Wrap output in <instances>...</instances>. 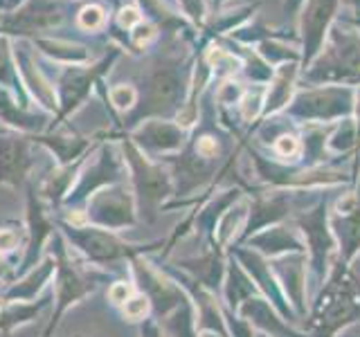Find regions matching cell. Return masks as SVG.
Segmentation results:
<instances>
[{
  "label": "cell",
  "instance_id": "d6986e66",
  "mask_svg": "<svg viewBox=\"0 0 360 337\" xmlns=\"http://www.w3.org/2000/svg\"><path fill=\"white\" fill-rule=\"evenodd\" d=\"M236 315L243 317L252 329H257V333H266L268 337H307L302 331L292 329L262 295L245 299L241 306L236 308Z\"/></svg>",
  "mask_w": 360,
  "mask_h": 337
},
{
  "label": "cell",
  "instance_id": "60d3db41",
  "mask_svg": "<svg viewBox=\"0 0 360 337\" xmlns=\"http://www.w3.org/2000/svg\"><path fill=\"white\" fill-rule=\"evenodd\" d=\"M196 337H228V335H221L217 331H198Z\"/></svg>",
  "mask_w": 360,
  "mask_h": 337
},
{
  "label": "cell",
  "instance_id": "7402d4cb",
  "mask_svg": "<svg viewBox=\"0 0 360 337\" xmlns=\"http://www.w3.org/2000/svg\"><path fill=\"white\" fill-rule=\"evenodd\" d=\"M54 270H56L54 256L48 252L41 258L39 265H34L25 275H20L14 284H9L0 295L11 301H37L41 297V292L48 288V284L54 279Z\"/></svg>",
  "mask_w": 360,
  "mask_h": 337
},
{
  "label": "cell",
  "instance_id": "3957f363",
  "mask_svg": "<svg viewBox=\"0 0 360 337\" xmlns=\"http://www.w3.org/2000/svg\"><path fill=\"white\" fill-rule=\"evenodd\" d=\"M56 230L61 232L65 243L70 245V250L77 252L86 263L95 267H108L115 263H129L135 256H144L155 252L158 247H162L165 241L153 243H131L122 239L117 232L101 230L95 225H82V227H72L61 220H56Z\"/></svg>",
  "mask_w": 360,
  "mask_h": 337
},
{
  "label": "cell",
  "instance_id": "8fae6325",
  "mask_svg": "<svg viewBox=\"0 0 360 337\" xmlns=\"http://www.w3.org/2000/svg\"><path fill=\"white\" fill-rule=\"evenodd\" d=\"M63 18V0H30L11 14H0V34L34 37Z\"/></svg>",
  "mask_w": 360,
  "mask_h": 337
},
{
  "label": "cell",
  "instance_id": "8d00e7d4",
  "mask_svg": "<svg viewBox=\"0 0 360 337\" xmlns=\"http://www.w3.org/2000/svg\"><path fill=\"white\" fill-rule=\"evenodd\" d=\"M194 149L200 160H212V157H217V153H219V144L214 138H210V135H202L200 140H196Z\"/></svg>",
  "mask_w": 360,
  "mask_h": 337
},
{
  "label": "cell",
  "instance_id": "d590c367",
  "mask_svg": "<svg viewBox=\"0 0 360 337\" xmlns=\"http://www.w3.org/2000/svg\"><path fill=\"white\" fill-rule=\"evenodd\" d=\"M117 22L124 29H135L142 22V14L138 7H122L117 14Z\"/></svg>",
  "mask_w": 360,
  "mask_h": 337
},
{
  "label": "cell",
  "instance_id": "9a60e30c",
  "mask_svg": "<svg viewBox=\"0 0 360 337\" xmlns=\"http://www.w3.org/2000/svg\"><path fill=\"white\" fill-rule=\"evenodd\" d=\"M245 245L266 258H277L284 254H307V245H304L302 234L292 220L270 225V227L250 236Z\"/></svg>",
  "mask_w": 360,
  "mask_h": 337
},
{
  "label": "cell",
  "instance_id": "1f68e13d",
  "mask_svg": "<svg viewBox=\"0 0 360 337\" xmlns=\"http://www.w3.org/2000/svg\"><path fill=\"white\" fill-rule=\"evenodd\" d=\"M135 292H138V286L133 284V279H115L112 284L108 286L106 290V299L112 303L115 308H122L124 303H127Z\"/></svg>",
  "mask_w": 360,
  "mask_h": 337
},
{
  "label": "cell",
  "instance_id": "ffe728a7",
  "mask_svg": "<svg viewBox=\"0 0 360 337\" xmlns=\"http://www.w3.org/2000/svg\"><path fill=\"white\" fill-rule=\"evenodd\" d=\"M32 144H39L43 149H48L56 157V166L79 162L88 153H93V146L99 142H93V138H84V135L70 131H45L39 135H30Z\"/></svg>",
  "mask_w": 360,
  "mask_h": 337
},
{
  "label": "cell",
  "instance_id": "4316f807",
  "mask_svg": "<svg viewBox=\"0 0 360 337\" xmlns=\"http://www.w3.org/2000/svg\"><path fill=\"white\" fill-rule=\"evenodd\" d=\"M0 88H7L9 93H14L22 104L30 106V99L25 88L20 84V77H18V67L14 61V50H11L9 39L7 37H0Z\"/></svg>",
  "mask_w": 360,
  "mask_h": 337
},
{
  "label": "cell",
  "instance_id": "5b68a950",
  "mask_svg": "<svg viewBox=\"0 0 360 337\" xmlns=\"http://www.w3.org/2000/svg\"><path fill=\"white\" fill-rule=\"evenodd\" d=\"M329 216L331 211L326 207V200H320L313 209H304L295 213V218H292V223H295V227L300 230L304 239V245H307L309 265L320 288L331 275L333 256H338V243L331 232Z\"/></svg>",
  "mask_w": 360,
  "mask_h": 337
},
{
  "label": "cell",
  "instance_id": "cb8c5ba5",
  "mask_svg": "<svg viewBox=\"0 0 360 337\" xmlns=\"http://www.w3.org/2000/svg\"><path fill=\"white\" fill-rule=\"evenodd\" d=\"M257 295V286L252 284L250 275L239 265V261L228 254V263H225V277L221 284V303L225 310L236 312L245 299Z\"/></svg>",
  "mask_w": 360,
  "mask_h": 337
},
{
  "label": "cell",
  "instance_id": "f546056e",
  "mask_svg": "<svg viewBox=\"0 0 360 337\" xmlns=\"http://www.w3.org/2000/svg\"><path fill=\"white\" fill-rule=\"evenodd\" d=\"M138 90L129 84H117L110 90H104V99L110 101V106L117 112H131L135 106H138Z\"/></svg>",
  "mask_w": 360,
  "mask_h": 337
},
{
  "label": "cell",
  "instance_id": "f35d334b",
  "mask_svg": "<svg viewBox=\"0 0 360 337\" xmlns=\"http://www.w3.org/2000/svg\"><path fill=\"white\" fill-rule=\"evenodd\" d=\"M138 337H165L160 324H158L153 317H149L146 322L140 324V331H138Z\"/></svg>",
  "mask_w": 360,
  "mask_h": 337
},
{
  "label": "cell",
  "instance_id": "4dcf8cb0",
  "mask_svg": "<svg viewBox=\"0 0 360 337\" xmlns=\"http://www.w3.org/2000/svg\"><path fill=\"white\" fill-rule=\"evenodd\" d=\"M20 243L25 245V227L14 220L0 225V254H11Z\"/></svg>",
  "mask_w": 360,
  "mask_h": 337
},
{
  "label": "cell",
  "instance_id": "ac0fdd59",
  "mask_svg": "<svg viewBox=\"0 0 360 337\" xmlns=\"http://www.w3.org/2000/svg\"><path fill=\"white\" fill-rule=\"evenodd\" d=\"M50 117H52L50 112L32 110L14 93H9L7 88H0V121L9 131H16L22 135H39L48 131Z\"/></svg>",
  "mask_w": 360,
  "mask_h": 337
},
{
  "label": "cell",
  "instance_id": "d4e9b609",
  "mask_svg": "<svg viewBox=\"0 0 360 337\" xmlns=\"http://www.w3.org/2000/svg\"><path fill=\"white\" fill-rule=\"evenodd\" d=\"M52 295L39 297L37 301H11L0 295V335L9 337L20 326H27L39 315L52 306Z\"/></svg>",
  "mask_w": 360,
  "mask_h": 337
},
{
  "label": "cell",
  "instance_id": "e575fe53",
  "mask_svg": "<svg viewBox=\"0 0 360 337\" xmlns=\"http://www.w3.org/2000/svg\"><path fill=\"white\" fill-rule=\"evenodd\" d=\"M275 153L279 157H286V160H295L302 153V144L295 135H281V138L275 140Z\"/></svg>",
  "mask_w": 360,
  "mask_h": 337
},
{
  "label": "cell",
  "instance_id": "7a4b0ae2",
  "mask_svg": "<svg viewBox=\"0 0 360 337\" xmlns=\"http://www.w3.org/2000/svg\"><path fill=\"white\" fill-rule=\"evenodd\" d=\"M360 317V277L352 267L333 263L329 279L320 288L318 301L309 308L311 337H335Z\"/></svg>",
  "mask_w": 360,
  "mask_h": 337
},
{
  "label": "cell",
  "instance_id": "b9f144b4",
  "mask_svg": "<svg viewBox=\"0 0 360 337\" xmlns=\"http://www.w3.org/2000/svg\"><path fill=\"white\" fill-rule=\"evenodd\" d=\"M255 337H268L266 333H255Z\"/></svg>",
  "mask_w": 360,
  "mask_h": 337
},
{
  "label": "cell",
  "instance_id": "ee69618b",
  "mask_svg": "<svg viewBox=\"0 0 360 337\" xmlns=\"http://www.w3.org/2000/svg\"><path fill=\"white\" fill-rule=\"evenodd\" d=\"M77 337H84V335H77Z\"/></svg>",
  "mask_w": 360,
  "mask_h": 337
},
{
  "label": "cell",
  "instance_id": "484cf974",
  "mask_svg": "<svg viewBox=\"0 0 360 337\" xmlns=\"http://www.w3.org/2000/svg\"><path fill=\"white\" fill-rule=\"evenodd\" d=\"M160 324V329L165 333V337H196L198 326H196V308L194 301L187 299L176 306L169 315H165L162 319H155Z\"/></svg>",
  "mask_w": 360,
  "mask_h": 337
},
{
  "label": "cell",
  "instance_id": "5bb4252c",
  "mask_svg": "<svg viewBox=\"0 0 360 337\" xmlns=\"http://www.w3.org/2000/svg\"><path fill=\"white\" fill-rule=\"evenodd\" d=\"M307 254H284L270 258V267L281 286V292L288 299L295 317H309V286H307Z\"/></svg>",
  "mask_w": 360,
  "mask_h": 337
},
{
  "label": "cell",
  "instance_id": "ba28073f",
  "mask_svg": "<svg viewBox=\"0 0 360 337\" xmlns=\"http://www.w3.org/2000/svg\"><path fill=\"white\" fill-rule=\"evenodd\" d=\"M129 272L138 290L149 297L153 306V319H162L187 299V292L176 284V279L162 265H155L149 254L131 258Z\"/></svg>",
  "mask_w": 360,
  "mask_h": 337
},
{
  "label": "cell",
  "instance_id": "f1b7e54d",
  "mask_svg": "<svg viewBox=\"0 0 360 337\" xmlns=\"http://www.w3.org/2000/svg\"><path fill=\"white\" fill-rule=\"evenodd\" d=\"M122 310V317L131 322V324H142L146 322L149 317H153V306H151V301L149 297L144 295V292H135V295L124 303V306L120 308Z\"/></svg>",
  "mask_w": 360,
  "mask_h": 337
},
{
  "label": "cell",
  "instance_id": "74e56055",
  "mask_svg": "<svg viewBox=\"0 0 360 337\" xmlns=\"http://www.w3.org/2000/svg\"><path fill=\"white\" fill-rule=\"evenodd\" d=\"M18 279V265H14L5 254H0V284L5 288Z\"/></svg>",
  "mask_w": 360,
  "mask_h": 337
},
{
  "label": "cell",
  "instance_id": "6da1fadb",
  "mask_svg": "<svg viewBox=\"0 0 360 337\" xmlns=\"http://www.w3.org/2000/svg\"><path fill=\"white\" fill-rule=\"evenodd\" d=\"M50 254L54 256V290H52V315L41 337H54L56 329L61 326L63 315L70 310L77 303H82L86 297L95 295L99 288V277H106L108 272H101L99 267L86 263L84 258H75V252L70 250V245L65 243L61 232L56 230V234L50 241Z\"/></svg>",
  "mask_w": 360,
  "mask_h": 337
},
{
  "label": "cell",
  "instance_id": "277c9868",
  "mask_svg": "<svg viewBox=\"0 0 360 337\" xmlns=\"http://www.w3.org/2000/svg\"><path fill=\"white\" fill-rule=\"evenodd\" d=\"M122 155L127 162L129 185L138 200V213H144L146 220H155L158 211H162L167 198L174 191V180L160 164L149 160L138 144L131 138L122 140Z\"/></svg>",
  "mask_w": 360,
  "mask_h": 337
},
{
  "label": "cell",
  "instance_id": "30bf717a",
  "mask_svg": "<svg viewBox=\"0 0 360 337\" xmlns=\"http://www.w3.org/2000/svg\"><path fill=\"white\" fill-rule=\"evenodd\" d=\"M39 196L37 187L27 183L25 194V250L18 261V277L27 270L41 263V258L48 254V245L56 234V216Z\"/></svg>",
  "mask_w": 360,
  "mask_h": 337
},
{
  "label": "cell",
  "instance_id": "9c48e42d",
  "mask_svg": "<svg viewBox=\"0 0 360 337\" xmlns=\"http://www.w3.org/2000/svg\"><path fill=\"white\" fill-rule=\"evenodd\" d=\"M115 56V54H112ZM112 56H106L99 63L93 65H68L63 74L59 77V84H56V101H59V108H56V115L52 117L48 131H56L61 124L68 121V117L77 112L86 104V99L93 93V88L101 81V74L108 70V65L112 63Z\"/></svg>",
  "mask_w": 360,
  "mask_h": 337
},
{
  "label": "cell",
  "instance_id": "4fadbf2b",
  "mask_svg": "<svg viewBox=\"0 0 360 337\" xmlns=\"http://www.w3.org/2000/svg\"><path fill=\"white\" fill-rule=\"evenodd\" d=\"M34 153L30 135L16 131H0V187L20 189L30 183Z\"/></svg>",
  "mask_w": 360,
  "mask_h": 337
},
{
  "label": "cell",
  "instance_id": "ab89813d",
  "mask_svg": "<svg viewBox=\"0 0 360 337\" xmlns=\"http://www.w3.org/2000/svg\"><path fill=\"white\" fill-rule=\"evenodd\" d=\"M153 37H155V32H153L151 25H142V22H140V25L133 29V41H135V45H140V48L149 43Z\"/></svg>",
  "mask_w": 360,
  "mask_h": 337
},
{
  "label": "cell",
  "instance_id": "e0dca14e",
  "mask_svg": "<svg viewBox=\"0 0 360 337\" xmlns=\"http://www.w3.org/2000/svg\"><path fill=\"white\" fill-rule=\"evenodd\" d=\"M14 61L18 67V77L20 84L25 88V93L32 95V99L41 106V110L50 112L54 117L56 108H59V101H56V88L45 79V74L39 70V65L34 63V56L27 48H16L14 50Z\"/></svg>",
  "mask_w": 360,
  "mask_h": 337
},
{
  "label": "cell",
  "instance_id": "603a6c76",
  "mask_svg": "<svg viewBox=\"0 0 360 337\" xmlns=\"http://www.w3.org/2000/svg\"><path fill=\"white\" fill-rule=\"evenodd\" d=\"M288 216H290V196L286 194H277L273 198H259L255 202L250 200V213H248V223L239 241L245 243L257 232L270 227V225L284 223Z\"/></svg>",
  "mask_w": 360,
  "mask_h": 337
},
{
  "label": "cell",
  "instance_id": "2e32d148",
  "mask_svg": "<svg viewBox=\"0 0 360 337\" xmlns=\"http://www.w3.org/2000/svg\"><path fill=\"white\" fill-rule=\"evenodd\" d=\"M185 133L178 124H169L160 119H146L140 121V126L131 131L129 138L140 146L144 153L151 155H167L180 151L185 144Z\"/></svg>",
  "mask_w": 360,
  "mask_h": 337
},
{
  "label": "cell",
  "instance_id": "8992f818",
  "mask_svg": "<svg viewBox=\"0 0 360 337\" xmlns=\"http://www.w3.org/2000/svg\"><path fill=\"white\" fill-rule=\"evenodd\" d=\"M127 180H129V171H127V162H124V155L112 144L99 142V151L95 155V160L93 162L86 160L82 173H79L70 196L65 198L61 209H84L86 200L93 196L95 191L104 189L108 185L127 183Z\"/></svg>",
  "mask_w": 360,
  "mask_h": 337
},
{
  "label": "cell",
  "instance_id": "44dd1931",
  "mask_svg": "<svg viewBox=\"0 0 360 337\" xmlns=\"http://www.w3.org/2000/svg\"><path fill=\"white\" fill-rule=\"evenodd\" d=\"M88 157H90V153L86 157H82L79 162L54 166L52 171L41 180V185L37 187V191H39V196L43 198V202L50 209L59 211L63 207V202H65L68 196H70V191H72V187L77 183L79 173H82V168H84Z\"/></svg>",
  "mask_w": 360,
  "mask_h": 337
},
{
  "label": "cell",
  "instance_id": "7bdbcfd3",
  "mask_svg": "<svg viewBox=\"0 0 360 337\" xmlns=\"http://www.w3.org/2000/svg\"><path fill=\"white\" fill-rule=\"evenodd\" d=\"M356 263H358V265H360V256H358V258H356ZM352 267H354V265H352Z\"/></svg>",
  "mask_w": 360,
  "mask_h": 337
},
{
  "label": "cell",
  "instance_id": "d6a6232c",
  "mask_svg": "<svg viewBox=\"0 0 360 337\" xmlns=\"http://www.w3.org/2000/svg\"><path fill=\"white\" fill-rule=\"evenodd\" d=\"M77 20H79V27H84L88 32H95V29H101L106 25V11L99 5H86L82 11H79Z\"/></svg>",
  "mask_w": 360,
  "mask_h": 337
},
{
  "label": "cell",
  "instance_id": "83f0119b",
  "mask_svg": "<svg viewBox=\"0 0 360 337\" xmlns=\"http://www.w3.org/2000/svg\"><path fill=\"white\" fill-rule=\"evenodd\" d=\"M34 43L39 45V48L52 56L56 61H63L68 65H82L88 61V50L84 45H77V43H70V41H54V39H34Z\"/></svg>",
  "mask_w": 360,
  "mask_h": 337
},
{
  "label": "cell",
  "instance_id": "52a82bcc",
  "mask_svg": "<svg viewBox=\"0 0 360 337\" xmlns=\"http://www.w3.org/2000/svg\"><path fill=\"white\" fill-rule=\"evenodd\" d=\"M84 211L90 225H95V227H101V230H110V232L131 230L140 220L138 200H135L129 180L127 183L108 185L104 189L95 191V194L86 200Z\"/></svg>",
  "mask_w": 360,
  "mask_h": 337
},
{
  "label": "cell",
  "instance_id": "7c38bea8",
  "mask_svg": "<svg viewBox=\"0 0 360 337\" xmlns=\"http://www.w3.org/2000/svg\"><path fill=\"white\" fill-rule=\"evenodd\" d=\"M329 223L338 243V263L352 267L360 256V196L347 194L338 200Z\"/></svg>",
  "mask_w": 360,
  "mask_h": 337
},
{
  "label": "cell",
  "instance_id": "836d02e7",
  "mask_svg": "<svg viewBox=\"0 0 360 337\" xmlns=\"http://www.w3.org/2000/svg\"><path fill=\"white\" fill-rule=\"evenodd\" d=\"M264 90H250V93H245L243 97H241V115H243V119H248V121H252L259 112H262V108H264Z\"/></svg>",
  "mask_w": 360,
  "mask_h": 337
}]
</instances>
